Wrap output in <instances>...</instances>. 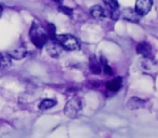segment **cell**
<instances>
[{
  "mask_svg": "<svg viewBox=\"0 0 158 138\" xmlns=\"http://www.w3.org/2000/svg\"><path fill=\"white\" fill-rule=\"evenodd\" d=\"M29 38L32 43L39 49L43 48L46 42L50 40L45 28L41 27V26L35 23H33V25L29 30Z\"/></svg>",
  "mask_w": 158,
  "mask_h": 138,
  "instance_id": "1",
  "label": "cell"
},
{
  "mask_svg": "<svg viewBox=\"0 0 158 138\" xmlns=\"http://www.w3.org/2000/svg\"><path fill=\"white\" fill-rule=\"evenodd\" d=\"M59 44L67 51H77L80 49V42L72 35H56L54 38Z\"/></svg>",
  "mask_w": 158,
  "mask_h": 138,
  "instance_id": "2",
  "label": "cell"
},
{
  "mask_svg": "<svg viewBox=\"0 0 158 138\" xmlns=\"http://www.w3.org/2000/svg\"><path fill=\"white\" fill-rule=\"evenodd\" d=\"M82 111V101L79 97H73L64 107V113L70 118H77Z\"/></svg>",
  "mask_w": 158,
  "mask_h": 138,
  "instance_id": "3",
  "label": "cell"
},
{
  "mask_svg": "<svg viewBox=\"0 0 158 138\" xmlns=\"http://www.w3.org/2000/svg\"><path fill=\"white\" fill-rule=\"evenodd\" d=\"M104 4L108 8V12L110 17L113 21H116L121 16V10H119L118 2L116 0H103Z\"/></svg>",
  "mask_w": 158,
  "mask_h": 138,
  "instance_id": "4",
  "label": "cell"
},
{
  "mask_svg": "<svg viewBox=\"0 0 158 138\" xmlns=\"http://www.w3.org/2000/svg\"><path fill=\"white\" fill-rule=\"evenodd\" d=\"M45 45L48 53L53 57H58L59 55H61V53L64 51V48L55 39H50L45 43Z\"/></svg>",
  "mask_w": 158,
  "mask_h": 138,
  "instance_id": "5",
  "label": "cell"
},
{
  "mask_svg": "<svg viewBox=\"0 0 158 138\" xmlns=\"http://www.w3.org/2000/svg\"><path fill=\"white\" fill-rule=\"evenodd\" d=\"M153 6V0H137L135 10L140 16L146 15Z\"/></svg>",
  "mask_w": 158,
  "mask_h": 138,
  "instance_id": "6",
  "label": "cell"
},
{
  "mask_svg": "<svg viewBox=\"0 0 158 138\" xmlns=\"http://www.w3.org/2000/svg\"><path fill=\"white\" fill-rule=\"evenodd\" d=\"M137 52L143 57H145V58L153 56V49L151 46V44L148 43V42H141V43L138 44Z\"/></svg>",
  "mask_w": 158,
  "mask_h": 138,
  "instance_id": "7",
  "label": "cell"
},
{
  "mask_svg": "<svg viewBox=\"0 0 158 138\" xmlns=\"http://www.w3.org/2000/svg\"><path fill=\"white\" fill-rule=\"evenodd\" d=\"M26 53H27V50H26L25 46L19 45L17 48H15V49H13V50H11L10 52H9V55H10V56L12 57V58L21 59V58H23V57L25 56Z\"/></svg>",
  "mask_w": 158,
  "mask_h": 138,
  "instance_id": "8",
  "label": "cell"
},
{
  "mask_svg": "<svg viewBox=\"0 0 158 138\" xmlns=\"http://www.w3.org/2000/svg\"><path fill=\"white\" fill-rule=\"evenodd\" d=\"M123 16L125 19H128V21H131V22H139L140 19V15L137 13V11L135 9H126L125 11L123 12Z\"/></svg>",
  "mask_w": 158,
  "mask_h": 138,
  "instance_id": "9",
  "label": "cell"
},
{
  "mask_svg": "<svg viewBox=\"0 0 158 138\" xmlns=\"http://www.w3.org/2000/svg\"><path fill=\"white\" fill-rule=\"evenodd\" d=\"M122 83H123V80H122L121 77L114 78V79L110 80L106 83V88L112 91V92H116V91H118L122 88Z\"/></svg>",
  "mask_w": 158,
  "mask_h": 138,
  "instance_id": "10",
  "label": "cell"
},
{
  "mask_svg": "<svg viewBox=\"0 0 158 138\" xmlns=\"http://www.w3.org/2000/svg\"><path fill=\"white\" fill-rule=\"evenodd\" d=\"M90 14L96 19H103L106 17V12L100 6H94L90 8Z\"/></svg>",
  "mask_w": 158,
  "mask_h": 138,
  "instance_id": "11",
  "label": "cell"
},
{
  "mask_svg": "<svg viewBox=\"0 0 158 138\" xmlns=\"http://www.w3.org/2000/svg\"><path fill=\"white\" fill-rule=\"evenodd\" d=\"M89 68H90V70H92L93 73H95V75H99L102 70L100 59H97L95 56H93L89 61Z\"/></svg>",
  "mask_w": 158,
  "mask_h": 138,
  "instance_id": "12",
  "label": "cell"
},
{
  "mask_svg": "<svg viewBox=\"0 0 158 138\" xmlns=\"http://www.w3.org/2000/svg\"><path fill=\"white\" fill-rule=\"evenodd\" d=\"M127 106H128V108L132 109V110H133V109L142 108V107L144 106V101L138 98V97H132V98L129 99Z\"/></svg>",
  "mask_w": 158,
  "mask_h": 138,
  "instance_id": "13",
  "label": "cell"
},
{
  "mask_svg": "<svg viewBox=\"0 0 158 138\" xmlns=\"http://www.w3.org/2000/svg\"><path fill=\"white\" fill-rule=\"evenodd\" d=\"M11 65V56L6 53H0V69L6 68Z\"/></svg>",
  "mask_w": 158,
  "mask_h": 138,
  "instance_id": "14",
  "label": "cell"
},
{
  "mask_svg": "<svg viewBox=\"0 0 158 138\" xmlns=\"http://www.w3.org/2000/svg\"><path fill=\"white\" fill-rule=\"evenodd\" d=\"M55 105H56V101H54V99H44L39 105V108L41 110H46V109H50L52 107H54Z\"/></svg>",
  "mask_w": 158,
  "mask_h": 138,
  "instance_id": "15",
  "label": "cell"
},
{
  "mask_svg": "<svg viewBox=\"0 0 158 138\" xmlns=\"http://www.w3.org/2000/svg\"><path fill=\"white\" fill-rule=\"evenodd\" d=\"M100 63H101V67L104 70L106 75H112V68L108 65V62L104 57H100Z\"/></svg>",
  "mask_w": 158,
  "mask_h": 138,
  "instance_id": "16",
  "label": "cell"
},
{
  "mask_svg": "<svg viewBox=\"0 0 158 138\" xmlns=\"http://www.w3.org/2000/svg\"><path fill=\"white\" fill-rule=\"evenodd\" d=\"M59 11L64 13V14L69 15V16L72 15V10H71L70 8H67V6H59Z\"/></svg>",
  "mask_w": 158,
  "mask_h": 138,
  "instance_id": "17",
  "label": "cell"
},
{
  "mask_svg": "<svg viewBox=\"0 0 158 138\" xmlns=\"http://www.w3.org/2000/svg\"><path fill=\"white\" fill-rule=\"evenodd\" d=\"M1 12H2V6H0V13H1Z\"/></svg>",
  "mask_w": 158,
  "mask_h": 138,
  "instance_id": "18",
  "label": "cell"
},
{
  "mask_svg": "<svg viewBox=\"0 0 158 138\" xmlns=\"http://www.w3.org/2000/svg\"><path fill=\"white\" fill-rule=\"evenodd\" d=\"M54 1H56V2H60L61 0H54Z\"/></svg>",
  "mask_w": 158,
  "mask_h": 138,
  "instance_id": "19",
  "label": "cell"
}]
</instances>
